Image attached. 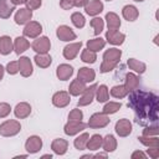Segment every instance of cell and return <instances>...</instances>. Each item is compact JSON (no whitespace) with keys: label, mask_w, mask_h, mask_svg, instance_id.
Segmentation results:
<instances>
[{"label":"cell","mask_w":159,"mask_h":159,"mask_svg":"<svg viewBox=\"0 0 159 159\" xmlns=\"http://www.w3.org/2000/svg\"><path fill=\"white\" fill-rule=\"evenodd\" d=\"M128 107L135 113V119L139 124H157L158 120V96L152 92L134 89L128 98Z\"/></svg>","instance_id":"1"},{"label":"cell","mask_w":159,"mask_h":159,"mask_svg":"<svg viewBox=\"0 0 159 159\" xmlns=\"http://www.w3.org/2000/svg\"><path fill=\"white\" fill-rule=\"evenodd\" d=\"M120 56H122V51L119 48H108L104 53H103V62L101 65V68L99 71L102 73H107L112 70L116 68V66L118 65L119 60H120Z\"/></svg>","instance_id":"2"},{"label":"cell","mask_w":159,"mask_h":159,"mask_svg":"<svg viewBox=\"0 0 159 159\" xmlns=\"http://www.w3.org/2000/svg\"><path fill=\"white\" fill-rule=\"evenodd\" d=\"M21 130V124L17 120L9 119L0 124V135L2 137H12L16 135Z\"/></svg>","instance_id":"3"},{"label":"cell","mask_w":159,"mask_h":159,"mask_svg":"<svg viewBox=\"0 0 159 159\" xmlns=\"http://www.w3.org/2000/svg\"><path fill=\"white\" fill-rule=\"evenodd\" d=\"M109 117L108 114H104L103 112L102 113H94L91 116L87 125L89 128H93V129H97V128H104L106 125L109 124Z\"/></svg>","instance_id":"4"},{"label":"cell","mask_w":159,"mask_h":159,"mask_svg":"<svg viewBox=\"0 0 159 159\" xmlns=\"http://www.w3.org/2000/svg\"><path fill=\"white\" fill-rule=\"evenodd\" d=\"M31 47L36 53H47L51 48V41L48 40V37L41 36V37H37L36 40H34Z\"/></svg>","instance_id":"5"},{"label":"cell","mask_w":159,"mask_h":159,"mask_svg":"<svg viewBox=\"0 0 159 159\" xmlns=\"http://www.w3.org/2000/svg\"><path fill=\"white\" fill-rule=\"evenodd\" d=\"M22 32H24V35H25L26 37L36 39V37L42 32V26H41V24L37 22V21H29V22L25 25Z\"/></svg>","instance_id":"6"},{"label":"cell","mask_w":159,"mask_h":159,"mask_svg":"<svg viewBox=\"0 0 159 159\" xmlns=\"http://www.w3.org/2000/svg\"><path fill=\"white\" fill-rule=\"evenodd\" d=\"M87 124L83 123L82 120H68L65 127H63V132L67 135H75L80 132H82L83 129H86Z\"/></svg>","instance_id":"7"},{"label":"cell","mask_w":159,"mask_h":159,"mask_svg":"<svg viewBox=\"0 0 159 159\" xmlns=\"http://www.w3.org/2000/svg\"><path fill=\"white\" fill-rule=\"evenodd\" d=\"M42 148V139L37 135H31L27 138L26 143H25V149L29 154H35L37 152H40Z\"/></svg>","instance_id":"8"},{"label":"cell","mask_w":159,"mask_h":159,"mask_svg":"<svg viewBox=\"0 0 159 159\" xmlns=\"http://www.w3.org/2000/svg\"><path fill=\"white\" fill-rule=\"evenodd\" d=\"M96 89H97V84H92L89 87H86V89L82 93V97L78 101V107H83V106H88L92 103L94 96H96Z\"/></svg>","instance_id":"9"},{"label":"cell","mask_w":159,"mask_h":159,"mask_svg":"<svg viewBox=\"0 0 159 159\" xmlns=\"http://www.w3.org/2000/svg\"><path fill=\"white\" fill-rule=\"evenodd\" d=\"M70 102H71L70 93L66 91H58L52 96V103L57 108H63V107L68 106Z\"/></svg>","instance_id":"10"},{"label":"cell","mask_w":159,"mask_h":159,"mask_svg":"<svg viewBox=\"0 0 159 159\" xmlns=\"http://www.w3.org/2000/svg\"><path fill=\"white\" fill-rule=\"evenodd\" d=\"M114 130L119 137H128L132 133V123H130V120L125 119V118L119 119L114 125Z\"/></svg>","instance_id":"11"},{"label":"cell","mask_w":159,"mask_h":159,"mask_svg":"<svg viewBox=\"0 0 159 159\" xmlns=\"http://www.w3.org/2000/svg\"><path fill=\"white\" fill-rule=\"evenodd\" d=\"M17 62H19V72L21 73V76L22 77H30L34 72L31 60L26 56H22V57H20V60Z\"/></svg>","instance_id":"12"},{"label":"cell","mask_w":159,"mask_h":159,"mask_svg":"<svg viewBox=\"0 0 159 159\" xmlns=\"http://www.w3.org/2000/svg\"><path fill=\"white\" fill-rule=\"evenodd\" d=\"M56 35L57 37L61 40V41H72V40H76V34L72 31V29L67 25H61L57 27V31H56Z\"/></svg>","instance_id":"13"},{"label":"cell","mask_w":159,"mask_h":159,"mask_svg":"<svg viewBox=\"0 0 159 159\" xmlns=\"http://www.w3.org/2000/svg\"><path fill=\"white\" fill-rule=\"evenodd\" d=\"M32 19V11L27 7H21L15 14V22L17 25H26Z\"/></svg>","instance_id":"14"},{"label":"cell","mask_w":159,"mask_h":159,"mask_svg":"<svg viewBox=\"0 0 159 159\" xmlns=\"http://www.w3.org/2000/svg\"><path fill=\"white\" fill-rule=\"evenodd\" d=\"M106 40L112 45H122L125 40V35L119 32L118 30H108L106 32Z\"/></svg>","instance_id":"15"},{"label":"cell","mask_w":159,"mask_h":159,"mask_svg":"<svg viewBox=\"0 0 159 159\" xmlns=\"http://www.w3.org/2000/svg\"><path fill=\"white\" fill-rule=\"evenodd\" d=\"M81 48H82V42L81 41L75 42V43H70V45L65 46V48H63V57L66 60H73L78 55Z\"/></svg>","instance_id":"16"},{"label":"cell","mask_w":159,"mask_h":159,"mask_svg":"<svg viewBox=\"0 0 159 159\" xmlns=\"http://www.w3.org/2000/svg\"><path fill=\"white\" fill-rule=\"evenodd\" d=\"M51 149L57 155H63L68 149V142L62 138H56L51 143Z\"/></svg>","instance_id":"17"},{"label":"cell","mask_w":159,"mask_h":159,"mask_svg":"<svg viewBox=\"0 0 159 159\" xmlns=\"http://www.w3.org/2000/svg\"><path fill=\"white\" fill-rule=\"evenodd\" d=\"M84 10H86V14L87 15L96 16L99 12H102V10H103V2L101 0H91L84 6Z\"/></svg>","instance_id":"18"},{"label":"cell","mask_w":159,"mask_h":159,"mask_svg":"<svg viewBox=\"0 0 159 159\" xmlns=\"http://www.w3.org/2000/svg\"><path fill=\"white\" fill-rule=\"evenodd\" d=\"M72 75H73V68H72V66H70V65H67V63H61V65H58L57 68H56V76H57L58 80H61V81L68 80Z\"/></svg>","instance_id":"19"},{"label":"cell","mask_w":159,"mask_h":159,"mask_svg":"<svg viewBox=\"0 0 159 159\" xmlns=\"http://www.w3.org/2000/svg\"><path fill=\"white\" fill-rule=\"evenodd\" d=\"M77 78L81 80V81H83L84 83H89V82L94 81V78H96V72H94V70H92V68L81 67V68L78 70Z\"/></svg>","instance_id":"20"},{"label":"cell","mask_w":159,"mask_h":159,"mask_svg":"<svg viewBox=\"0 0 159 159\" xmlns=\"http://www.w3.org/2000/svg\"><path fill=\"white\" fill-rule=\"evenodd\" d=\"M14 113H15L16 118H20V119L27 118L31 113V106L26 102H20V103L16 104V107L14 109Z\"/></svg>","instance_id":"21"},{"label":"cell","mask_w":159,"mask_h":159,"mask_svg":"<svg viewBox=\"0 0 159 159\" xmlns=\"http://www.w3.org/2000/svg\"><path fill=\"white\" fill-rule=\"evenodd\" d=\"M84 89H86V83H84L83 81L76 78V80H73V81L71 82V84H70V87H68V93H70L71 96H76V97H77V96H80V94H82Z\"/></svg>","instance_id":"22"},{"label":"cell","mask_w":159,"mask_h":159,"mask_svg":"<svg viewBox=\"0 0 159 159\" xmlns=\"http://www.w3.org/2000/svg\"><path fill=\"white\" fill-rule=\"evenodd\" d=\"M122 15L127 21H134L139 16V11L134 5H125L122 9Z\"/></svg>","instance_id":"23"},{"label":"cell","mask_w":159,"mask_h":159,"mask_svg":"<svg viewBox=\"0 0 159 159\" xmlns=\"http://www.w3.org/2000/svg\"><path fill=\"white\" fill-rule=\"evenodd\" d=\"M12 50H14V43H12V40L10 39V36H6V35L1 36L0 37V53L6 56Z\"/></svg>","instance_id":"24"},{"label":"cell","mask_w":159,"mask_h":159,"mask_svg":"<svg viewBox=\"0 0 159 159\" xmlns=\"http://www.w3.org/2000/svg\"><path fill=\"white\" fill-rule=\"evenodd\" d=\"M15 10V5L9 0H0V19H9L12 11Z\"/></svg>","instance_id":"25"},{"label":"cell","mask_w":159,"mask_h":159,"mask_svg":"<svg viewBox=\"0 0 159 159\" xmlns=\"http://www.w3.org/2000/svg\"><path fill=\"white\" fill-rule=\"evenodd\" d=\"M124 87L127 88L128 92H132L134 89H137L139 87V77L134 73H127L125 75V83H124Z\"/></svg>","instance_id":"26"},{"label":"cell","mask_w":159,"mask_h":159,"mask_svg":"<svg viewBox=\"0 0 159 159\" xmlns=\"http://www.w3.org/2000/svg\"><path fill=\"white\" fill-rule=\"evenodd\" d=\"M106 20H107L108 30H118L120 27V19L116 12H107Z\"/></svg>","instance_id":"27"},{"label":"cell","mask_w":159,"mask_h":159,"mask_svg":"<svg viewBox=\"0 0 159 159\" xmlns=\"http://www.w3.org/2000/svg\"><path fill=\"white\" fill-rule=\"evenodd\" d=\"M102 147L104 149L106 153H111V152H114L117 149V139L114 138V135L112 134H107L103 140H102Z\"/></svg>","instance_id":"28"},{"label":"cell","mask_w":159,"mask_h":159,"mask_svg":"<svg viewBox=\"0 0 159 159\" xmlns=\"http://www.w3.org/2000/svg\"><path fill=\"white\" fill-rule=\"evenodd\" d=\"M29 47H30V42L25 37H20L19 36V37L15 39V41H14V50H15L16 55H21Z\"/></svg>","instance_id":"29"},{"label":"cell","mask_w":159,"mask_h":159,"mask_svg":"<svg viewBox=\"0 0 159 159\" xmlns=\"http://www.w3.org/2000/svg\"><path fill=\"white\" fill-rule=\"evenodd\" d=\"M104 46H106V40H103L102 37H96V39L87 41V48L89 51H93V52L101 51Z\"/></svg>","instance_id":"30"},{"label":"cell","mask_w":159,"mask_h":159,"mask_svg":"<svg viewBox=\"0 0 159 159\" xmlns=\"http://www.w3.org/2000/svg\"><path fill=\"white\" fill-rule=\"evenodd\" d=\"M34 61H35V63H36L39 67H41V68H47V67L51 65L52 58H51V56L47 55V53H36V56L34 57Z\"/></svg>","instance_id":"31"},{"label":"cell","mask_w":159,"mask_h":159,"mask_svg":"<svg viewBox=\"0 0 159 159\" xmlns=\"http://www.w3.org/2000/svg\"><path fill=\"white\" fill-rule=\"evenodd\" d=\"M127 65H128V67H129L130 70H133L134 72H137V73H139V75H140V73H144L145 70H147L145 63L142 62V61H139V60H135V58H128Z\"/></svg>","instance_id":"32"},{"label":"cell","mask_w":159,"mask_h":159,"mask_svg":"<svg viewBox=\"0 0 159 159\" xmlns=\"http://www.w3.org/2000/svg\"><path fill=\"white\" fill-rule=\"evenodd\" d=\"M102 140H103V138H102L99 134H93V135L88 139L86 148H87L88 150H98V149L102 147Z\"/></svg>","instance_id":"33"},{"label":"cell","mask_w":159,"mask_h":159,"mask_svg":"<svg viewBox=\"0 0 159 159\" xmlns=\"http://www.w3.org/2000/svg\"><path fill=\"white\" fill-rule=\"evenodd\" d=\"M96 97H97V101L99 103H103V102H107L109 99V92H108V87L106 84H101V86H97V89H96Z\"/></svg>","instance_id":"34"},{"label":"cell","mask_w":159,"mask_h":159,"mask_svg":"<svg viewBox=\"0 0 159 159\" xmlns=\"http://www.w3.org/2000/svg\"><path fill=\"white\" fill-rule=\"evenodd\" d=\"M88 139H89V134H88V133H82L81 135H78V137L75 139V142H73L75 148L78 149V150L86 149V145H87Z\"/></svg>","instance_id":"35"},{"label":"cell","mask_w":159,"mask_h":159,"mask_svg":"<svg viewBox=\"0 0 159 159\" xmlns=\"http://www.w3.org/2000/svg\"><path fill=\"white\" fill-rule=\"evenodd\" d=\"M138 139L145 147H159V138H158V135H152V137L140 135V137H138Z\"/></svg>","instance_id":"36"},{"label":"cell","mask_w":159,"mask_h":159,"mask_svg":"<svg viewBox=\"0 0 159 159\" xmlns=\"http://www.w3.org/2000/svg\"><path fill=\"white\" fill-rule=\"evenodd\" d=\"M129 92L127 91V88L124 87V86H122V84H118V86H114V87H112V89H111V94H112V97H114V98H124L127 94H128Z\"/></svg>","instance_id":"37"},{"label":"cell","mask_w":159,"mask_h":159,"mask_svg":"<svg viewBox=\"0 0 159 159\" xmlns=\"http://www.w3.org/2000/svg\"><path fill=\"white\" fill-rule=\"evenodd\" d=\"M120 107H122V103L120 102H108V103L104 104L102 112L104 114H113V113L118 112Z\"/></svg>","instance_id":"38"},{"label":"cell","mask_w":159,"mask_h":159,"mask_svg":"<svg viewBox=\"0 0 159 159\" xmlns=\"http://www.w3.org/2000/svg\"><path fill=\"white\" fill-rule=\"evenodd\" d=\"M71 21L77 29H82L84 26V24H86V19L81 12H73L71 15Z\"/></svg>","instance_id":"39"},{"label":"cell","mask_w":159,"mask_h":159,"mask_svg":"<svg viewBox=\"0 0 159 159\" xmlns=\"http://www.w3.org/2000/svg\"><path fill=\"white\" fill-rule=\"evenodd\" d=\"M81 60L83 62H86V63H94L96 60H97V55H96V52L89 51L88 48H86L81 53Z\"/></svg>","instance_id":"40"},{"label":"cell","mask_w":159,"mask_h":159,"mask_svg":"<svg viewBox=\"0 0 159 159\" xmlns=\"http://www.w3.org/2000/svg\"><path fill=\"white\" fill-rule=\"evenodd\" d=\"M89 24H91V26H92L93 30H94V35H99V34L102 32L103 27H104L103 19H101V17H93Z\"/></svg>","instance_id":"41"},{"label":"cell","mask_w":159,"mask_h":159,"mask_svg":"<svg viewBox=\"0 0 159 159\" xmlns=\"http://www.w3.org/2000/svg\"><path fill=\"white\" fill-rule=\"evenodd\" d=\"M158 133H159V128H158L157 124H154V125H150V124H149V127H145V128L143 129V135H145V137L158 135Z\"/></svg>","instance_id":"42"},{"label":"cell","mask_w":159,"mask_h":159,"mask_svg":"<svg viewBox=\"0 0 159 159\" xmlns=\"http://www.w3.org/2000/svg\"><path fill=\"white\" fill-rule=\"evenodd\" d=\"M82 118H83V113L78 108L72 109L68 114V120H82Z\"/></svg>","instance_id":"43"},{"label":"cell","mask_w":159,"mask_h":159,"mask_svg":"<svg viewBox=\"0 0 159 159\" xmlns=\"http://www.w3.org/2000/svg\"><path fill=\"white\" fill-rule=\"evenodd\" d=\"M11 112V107L9 103H5V102H1L0 103V118H5L10 114Z\"/></svg>","instance_id":"44"},{"label":"cell","mask_w":159,"mask_h":159,"mask_svg":"<svg viewBox=\"0 0 159 159\" xmlns=\"http://www.w3.org/2000/svg\"><path fill=\"white\" fill-rule=\"evenodd\" d=\"M6 71L9 75H16L19 72V62L17 61H11L6 66Z\"/></svg>","instance_id":"45"},{"label":"cell","mask_w":159,"mask_h":159,"mask_svg":"<svg viewBox=\"0 0 159 159\" xmlns=\"http://www.w3.org/2000/svg\"><path fill=\"white\" fill-rule=\"evenodd\" d=\"M41 5H42V0H27V1H26V6H27V9H30L31 11L39 9Z\"/></svg>","instance_id":"46"},{"label":"cell","mask_w":159,"mask_h":159,"mask_svg":"<svg viewBox=\"0 0 159 159\" xmlns=\"http://www.w3.org/2000/svg\"><path fill=\"white\" fill-rule=\"evenodd\" d=\"M147 153L152 159H157L159 158V147H148Z\"/></svg>","instance_id":"47"},{"label":"cell","mask_w":159,"mask_h":159,"mask_svg":"<svg viewBox=\"0 0 159 159\" xmlns=\"http://www.w3.org/2000/svg\"><path fill=\"white\" fill-rule=\"evenodd\" d=\"M60 6L63 10H71L75 5H73V0H61L60 1Z\"/></svg>","instance_id":"48"},{"label":"cell","mask_w":159,"mask_h":159,"mask_svg":"<svg viewBox=\"0 0 159 159\" xmlns=\"http://www.w3.org/2000/svg\"><path fill=\"white\" fill-rule=\"evenodd\" d=\"M130 157H132V159H137V158H140V159H145V158H147V155H145L143 152H140V150H135V152H133Z\"/></svg>","instance_id":"49"},{"label":"cell","mask_w":159,"mask_h":159,"mask_svg":"<svg viewBox=\"0 0 159 159\" xmlns=\"http://www.w3.org/2000/svg\"><path fill=\"white\" fill-rule=\"evenodd\" d=\"M88 1L89 0H73V5L76 7H83V6H86L88 4Z\"/></svg>","instance_id":"50"},{"label":"cell","mask_w":159,"mask_h":159,"mask_svg":"<svg viewBox=\"0 0 159 159\" xmlns=\"http://www.w3.org/2000/svg\"><path fill=\"white\" fill-rule=\"evenodd\" d=\"M93 158H107V153H98L93 155Z\"/></svg>","instance_id":"51"},{"label":"cell","mask_w":159,"mask_h":159,"mask_svg":"<svg viewBox=\"0 0 159 159\" xmlns=\"http://www.w3.org/2000/svg\"><path fill=\"white\" fill-rule=\"evenodd\" d=\"M4 71H5V70H4V67L0 65V81H1V80H2V77H4Z\"/></svg>","instance_id":"52"},{"label":"cell","mask_w":159,"mask_h":159,"mask_svg":"<svg viewBox=\"0 0 159 159\" xmlns=\"http://www.w3.org/2000/svg\"><path fill=\"white\" fill-rule=\"evenodd\" d=\"M14 5H19V4H21V0H10Z\"/></svg>","instance_id":"53"},{"label":"cell","mask_w":159,"mask_h":159,"mask_svg":"<svg viewBox=\"0 0 159 159\" xmlns=\"http://www.w3.org/2000/svg\"><path fill=\"white\" fill-rule=\"evenodd\" d=\"M42 158H50V159H51L52 155H51V154H45V155H42Z\"/></svg>","instance_id":"54"},{"label":"cell","mask_w":159,"mask_h":159,"mask_svg":"<svg viewBox=\"0 0 159 159\" xmlns=\"http://www.w3.org/2000/svg\"><path fill=\"white\" fill-rule=\"evenodd\" d=\"M26 157H27L26 154H25V155H16V157H15V159H17V158H26Z\"/></svg>","instance_id":"55"},{"label":"cell","mask_w":159,"mask_h":159,"mask_svg":"<svg viewBox=\"0 0 159 159\" xmlns=\"http://www.w3.org/2000/svg\"><path fill=\"white\" fill-rule=\"evenodd\" d=\"M26 1L27 0H21V4H26Z\"/></svg>","instance_id":"56"},{"label":"cell","mask_w":159,"mask_h":159,"mask_svg":"<svg viewBox=\"0 0 159 159\" xmlns=\"http://www.w3.org/2000/svg\"><path fill=\"white\" fill-rule=\"evenodd\" d=\"M134 1H137V2H142V1H144V0H134Z\"/></svg>","instance_id":"57"},{"label":"cell","mask_w":159,"mask_h":159,"mask_svg":"<svg viewBox=\"0 0 159 159\" xmlns=\"http://www.w3.org/2000/svg\"><path fill=\"white\" fill-rule=\"evenodd\" d=\"M106 1H112V0H106Z\"/></svg>","instance_id":"58"}]
</instances>
